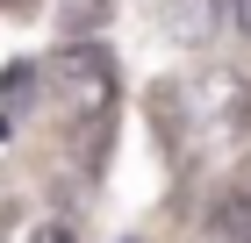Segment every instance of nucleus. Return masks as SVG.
Masks as SVG:
<instances>
[{
  "mask_svg": "<svg viewBox=\"0 0 251 243\" xmlns=\"http://www.w3.org/2000/svg\"><path fill=\"white\" fill-rule=\"evenodd\" d=\"M50 108H58L65 150L79 157V172H100L115 143V57L100 43H65L50 57Z\"/></svg>",
  "mask_w": 251,
  "mask_h": 243,
  "instance_id": "f257e3e1",
  "label": "nucleus"
},
{
  "mask_svg": "<svg viewBox=\"0 0 251 243\" xmlns=\"http://www.w3.org/2000/svg\"><path fill=\"white\" fill-rule=\"evenodd\" d=\"M165 136H187L201 157H223L251 136V79L244 72H201L194 93H158Z\"/></svg>",
  "mask_w": 251,
  "mask_h": 243,
  "instance_id": "f03ea898",
  "label": "nucleus"
},
{
  "mask_svg": "<svg viewBox=\"0 0 251 243\" xmlns=\"http://www.w3.org/2000/svg\"><path fill=\"white\" fill-rule=\"evenodd\" d=\"M158 22H165V36L201 50V43L223 29V0H158Z\"/></svg>",
  "mask_w": 251,
  "mask_h": 243,
  "instance_id": "7ed1b4c3",
  "label": "nucleus"
},
{
  "mask_svg": "<svg viewBox=\"0 0 251 243\" xmlns=\"http://www.w3.org/2000/svg\"><path fill=\"white\" fill-rule=\"evenodd\" d=\"M208 229H215V243H251V193L244 186L223 193V200L208 207Z\"/></svg>",
  "mask_w": 251,
  "mask_h": 243,
  "instance_id": "20e7f679",
  "label": "nucleus"
},
{
  "mask_svg": "<svg viewBox=\"0 0 251 243\" xmlns=\"http://www.w3.org/2000/svg\"><path fill=\"white\" fill-rule=\"evenodd\" d=\"M29 93H36V65H15L7 72V114H0V129H15L22 114H29Z\"/></svg>",
  "mask_w": 251,
  "mask_h": 243,
  "instance_id": "39448f33",
  "label": "nucleus"
},
{
  "mask_svg": "<svg viewBox=\"0 0 251 243\" xmlns=\"http://www.w3.org/2000/svg\"><path fill=\"white\" fill-rule=\"evenodd\" d=\"M29 243H79V229L50 215V222H36V229H29Z\"/></svg>",
  "mask_w": 251,
  "mask_h": 243,
  "instance_id": "423d86ee",
  "label": "nucleus"
},
{
  "mask_svg": "<svg viewBox=\"0 0 251 243\" xmlns=\"http://www.w3.org/2000/svg\"><path fill=\"white\" fill-rule=\"evenodd\" d=\"M230 15H237V29L251 36V0H230Z\"/></svg>",
  "mask_w": 251,
  "mask_h": 243,
  "instance_id": "0eeeda50",
  "label": "nucleus"
}]
</instances>
